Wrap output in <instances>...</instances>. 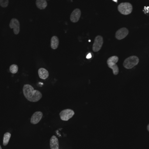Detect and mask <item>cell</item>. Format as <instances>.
Wrapping results in <instances>:
<instances>
[{
    "label": "cell",
    "instance_id": "e0dca14e",
    "mask_svg": "<svg viewBox=\"0 0 149 149\" xmlns=\"http://www.w3.org/2000/svg\"><path fill=\"white\" fill-rule=\"evenodd\" d=\"M9 4V1L8 0H1L0 1V6H1L2 8L7 7Z\"/></svg>",
    "mask_w": 149,
    "mask_h": 149
},
{
    "label": "cell",
    "instance_id": "3957f363",
    "mask_svg": "<svg viewBox=\"0 0 149 149\" xmlns=\"http://www.w3.org/2000/svg\"><path fill=\"white\" fill-rule=\"evenodd\" d=\"M118 10L119 13L123 15H128L132 11V6L128 2L121 3L118 6Z\"/></svg>",
    "mask_w": 149,
    "mask_h": 149
},
{
    "label": "cell",
    "instance_id": "277c9868",
    "mask_svg": "<svg viewBox=\"0 0 149 149\" xmlns=\"http://www.w3.org/2000/svg\"><path fill=\"white\" fill-rule=\"evenodd\" d=\"M74 111L70 109L63 110L60 113V116L63 121H68L74 115Z\"/></svg>",
    "mask_w": 149,
    "mask_h": 149
},
{
    "label": "cell",
    "instance_id": "9c48e42d",
    "mask_svg": "<svg viewBox=\"0 0 149 149\" xmlns=\"http://www.w3.org/2000/svg\"><path fill=\"white\" fill-rule=\"evenodd\" d=\"M42 116H43V113L41 111H36L31 117L30 123L32 124H37L41 120Z\"/></svg>",
    "mask_w": 149,
    "mask_h": 149
},
{
    "label": "cell",
    "instance_id": "9a60e30c",
    "mask_svg": "<svg viewBox=\"0 0 149 149\" xmlns=\"http://www.w3.org/2000/svg\"><path fill=\"white\" fill-rule=\"evenodd\" d=\"M11 134L10 132H7L4 134L3 136V145L6 146L8 144L9 140L11 138Z\"/></svg>",
    "mask_w": 149,
    "mask_h": 149
},
{
    "label": "cell",
    "instance_id": "2e32d148",
    "mask_svg": "<svg viewBox=\"0 0 149 149\" xmlns=\"http://www.w3.org/2000/svg\"><path fill=\"white\" fill-rule=\"evenodd\" d=\"M19 67L16 64H13L9 68V71L12 74H15L18 72Z\"/></svg>",
    "mask_w": 149,
    "mask_h": 149
},
{
    "label": "cell",
    "instance_id": "d6986e66",
    "mask_svg": "<svg viewBox=\"0 0 149 149\" xmlns=\"http://www.w3.org/2000/svg\"><path fill=\"white\" fill-rule=\"evenodd\" d=\"M147 130H148V131H149V123L148 124V125H147Z\"/></svg>",
    "mask_w": 149,
    "mask_h": 149
},
{
    "label": "cell",
    "instance_id": "ba28073f",
    "mask_svg": "<svg viewBox=\"0 0 149 149\" xmlns=\"http://www.w3.org/2000/svg\"><path fill=\"white\" fill-rule=\"evenodd\" d=\"M129 34V30L126 28H122L116 31V38L117 40H121L124 39Z\"/></svg>",
    "mask_w": 149,
    "mask_h": 149
},
{
    "label": "cell",
    "instance_id": "7c38bea8",
    "mask_svg": "<svg viewBox=\"0 0 149 149\" xmlns=\"http://www.w3.org/2000/svg\"><path fill=\"white\" fill-rule=\"evenodd\" d=\"M59 45V40L57 36H52L51 39L50 46L53 49H56L58 47Z\"/></svg>",
    "mask_w": 149,
    "mask_h": 149
},
{
    "label": "cell",
    "instance_id": "8992f818",
    "mask_svg": "<svg viewBox=\"0 0 149 149\" xmlns=\"http://www.w3.org/2000/svg\"><path fill=\"white\" fill-rule=\"evenodd\" d=\"M20 25L19 21L15 18H13L11 19L9 23V27L11 29H13L14 33L15 35H18L19 33Z\"/></svg>",
    "mask_w": 149,
    "mask_h": 149
},
{
    "label": "cell",
    "instance_id": "30bf717a",
    "mask_svg": "<svg viewBox=\"0 0 149 149\" xmlns=\"http://www.w3.org/2000/svg\"><path fill=\"white\" fill-rule=\"evenodd\" d=\"M50 147L51 149H59L58 138L55 136H53L50 139Z\"/></svg>",
    "mask_w": 149,
    "mask_h": 149
},
{
    "label": "cell",
    "instance_id": "5bb4252c",
    "mask_svg": "<svg viewBox=\"0 0 149 149\" xmlns=\"http://www.w3.org/2000/svg\"><path fill=\"white\" fill-rule=\"evenodd\" d=\"M36 4L37 7L40 10H44L47 6V2L46 0H37Z\"/></svg>",
    "mask_w": 149,
    "mask_h": 149
},
{
    "label": "cell",
    "instance_id": "6da1fadb",
    "mask_svg": "<svg viewBox=\"0 0 149 149\" xmlns=\"http://www.w3.org/2000/svg\"><path fill=\"white\" fill-rule=\"evenodd\" d=\"M23 93L24 96L29 102H36L42 97V94L38 90H35L33 87L29 84L23 86Z\"/></svg>",
    "mask_w": 149,
    "mask_h": 149
},
{
    "label": "cell",
    "instance_id": "7a4b0ae2",
    "mask_svg": "<svg viewBox=\"0 0 149 149\" xmlns=\"http://www.w3.org/2000/svg\"><path fill=\"white\" fill-rule=\"evenodd\" d=\"M139 59L136 56H132L126 58L123 62V67L127 69H130L137 65Z\"/></svg>",
    "mask_w": 149,
    "mask_h": 149
},
{
    "label": "cell",
    "instance_id": "52a82bcc",
    "mask_svg": "<svg viewBox=\"0 0 149 149\" xmlns=\"http://www.w3.org/2000/svg\"><path fill=\"white\" fill-rule=\"evenodd\" d=\"M81 12L79 8L74 9L70 15V20L73 23H76L79 21L81 18Z\"/></svg>",
    "mask_w": 149,
    "mask_h": 149
},
{
    "label": "cell",
    "instance_id": "ffe728a7",
    "mask_svg": "<svg viewBox=\"0 0 149 149\" xmlns=\"http://www.w3.org/2000/svg\"><path fill=\"white\" fill-rule=\"evenodd\" d=\"M0 149H2V148H1V146H0Z\"/></svg>",
    "mask_w": 149,
    "mask_h": 149
},
{
    "label": "cell",
    "instance_id": "8fae6325",
    "mask_svg": "<svg viewBox=\"0 0 149 149\" xmlns=\"http://www.w3.org/2000/svg\"><path fill=\"white\" fill-rule=\"evenodd\" d=\"M38 75L41 79L46 80L49 76V73L46 69L40 68L38 70Z\"/></svg>",
    "mask_w": 149,
    "mask_h": 149
},
{
    "label": "cell",
    "instance_id": "4fadbf2b",
    "mask_svg": "<svg viewBox=\"0 0 149 149\" xmlns=\"http://www.w3.org/2000/svg\"><path fill=\"white\" fill-rule=\"evenodd\" d=\"M118 61V57L116 56H111L107 61V63L109 68L114 66L116 64Z\"/></svg>",
    "mask_w": 149,
    "mask_h": 149
},
{
    "label": "cell",
    "instance_id": "ac0fdd59",
    "mask_svg": "<svg viewBox=\"0 0 149 149\" xmlns=\"http://www.w3.org/2000/svg\"><path fill=\"white\" fill-rule=\"evenodd\" d=\"M91 57V55L90 54H88L87 55V58H88V59H89V58H90Z\"/></svg>",
    "mask_w": 149,
    "mask_h": 149
},
{
    "label": "cell",
    "instance_id": "5b68a950",
    "mask_svg": "<svg viewBox=\"0 0 149 149\" xmlns=\"http://www.w3.org/2000/svg\"><path fill=\"white\" fill-rule=\"evenodd\" d=\"M103 44V38L101 36H97L95 38L92 46V50L94 52H97L102 48Z\"/></svg>",
    "mask_w": 149,
    "mask_h": 149
}]
</instances>
